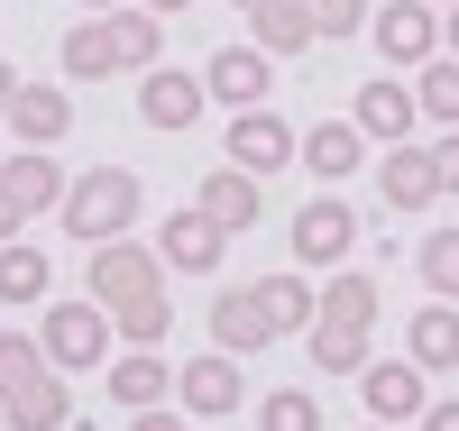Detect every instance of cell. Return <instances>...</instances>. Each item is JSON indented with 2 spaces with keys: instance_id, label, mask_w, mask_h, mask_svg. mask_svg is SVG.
Here are the masks:
<instances>
[{
  "instance_id": "6da1fadb",
  "label": "cell",
  "mask_w": 459,
  "mask_h": 431,
  "mask_svg": "<svg viewBox=\"0 0 459 431\" xmlns=\"http://www.w3.org/2000/svg\"><path fill=\"white\" fill-rule=\"evenodd\" d=\"M83 285L92 303L110 312V331H120L129 349H157L175 331V303H166V257L157 248H138V239H101L92 266H83Z\"/></svg>"
},
{
  "instance_id": "7a4b0ae2",
  "label": "cell",
  "mask_w": 459,
  "mask_h": 431,
  "mask_svg": "<svg viewBox=\"0 0 459 431\" xmlns=\"http://www.w3.org/2000/svg\"><path fill=\"white\" fill-rule=\"evenodd\" d=\"M138 211H147V193H138L129 166H92V175H74V184H65V203H56V220H65L83 248L129 239V220H138Z\"/></svg>"
},
{
  "instance_id": "3957f363",
  "label": "cell",
  "mask_w": 459,
  "mask_h": 431,
  "mask_svg": "<svg viewBox=\"0 0 459 431\" xmlns=\"http://www.w3.org/2000/svg\"><path fill=\"white\" fill-rule=\"evenodd\" d=\"M37 349H47V367H101L110 358V312L101 303H47Z\"/></svg>"
},
{
  "instance_id": "277c9868",
  "label": "cell",
  "mask_w": 459,
  "mask_h": 431,
  "mask_svg": "<svg viewBox=\"0 0 459 431\" xmlns=\"http://www.w3.org/2000/svg\"><path fill=\"white\" fill-rule=\"evenodd\" d=\"M157 257L175 266V276H221V257H230V229H221L203 203H184V211L157 229Z\"/></svg>"
},
{
  "instance_id": "5b68a950",
  "label": "cell",
  "mask_w": 459,
  "mask_h": 431,
  "mask_svg": "<svg viewBox=\"0 0 459 431\" xmlns=\"http://www.w3.org/2000/svg\"><path fill=\"white\" fill-rule=\"evenodd\" d=\"M294 147H303V138L276 120V110H230V166H239V175H257V184H266V175H285V166H294Z\"/></svg>"
},
{
  "instance_id": "8992f818",
  "label": "cell",
  "mask_w": 459,
  "mask_h": 431,
  "mask_svg": "<svg viewBox=\"0 0 459 431\" xmlns=\"http://www.w3.org/2000/svg\"><path fill=\"white\" fill-rule=\"evenodd\" d=\"M368 28H377V56H386L395 73L432 65V47H441V19H432V0H386V10H377Z\"/></svg>"
},
{
  "instance_id": "52a82bcc",
  "label": "cell",
  "mask_w": 459,
  "mask_h": 431,
  "mask_svg": "<svg viewBox=\"0 0 459 431\" xmlns=\"http://www.w3.org/2000/svg\"><path fill=\"white\" fill-rule=\"evenodd\" d=\"M203 92L230 101V110H266V92H276V56H266V47H221L203 65Z\"/></svg>"
},
{
  "instance_id": "ba28073f",
  "label": "cell",
  "mask_w": 459,
  "mask_h": 431,
  "mask_svg": "<svg viewBox=\"0 0 459 431\" xmlns=\"http://www.w3.org/2000/svg\"><path fill=\"white\" fill-rule=\"evenodd\" d=\"M239 358L230 349H212V358H194V367H175V404L194 413V422H221V413H239Z\"/></svg>"
},
{
  "instance_id": "9c48e42d",
  "label": "cell",
  "mask_w": 459,
  "mask_h": 431,
  "mask_svg": "<svg viewBox=\"0 0 459 431\" xmlns=\"http://www.w3.org/2000/svg\"><path fill=\"white\" fill-rule=\"evenodd\" d=\"M203 101H212L203 73H175V65H147V73H138V120H147V129H194Z\"/></svg>"
},
{
  "instance_id": "30bf717a",
  "label": "cell",
  "mask_w": 459,
  "mask_h": 431,
  "mask_svg": "<svg viewBox=\"0 0 459 431\" xmlns=\"http://www.w3.org/2000/svg\"><path fill=\"white\" fill-rule=\"evenodd\" d=\"M350 239H359V220H350L340 193H313V203L294 211V257H303V266H340V257H350Z\"/></svg>"
},
{
  "instance_id": "8fae6325",
  "label": "cell",
  "mask_w": 459,
  "mask_h": 431,
  "mask_svg": "<svg viewBox=\"0 0 459 431\" xmlns=\"http://www.w3.org/2000/svg\"><path fill=\"white\" fill-rule=\"evenodd\" d=\"M377 193H386V211H432L441 203V166H432V147H386V166H377Z\"/></svg>"
},
{
  "instance_id": "7c38bea8",
  "label": "cell",
  "mask_w": 459,
  "mask_h": 431,
  "mask_svg": "<svg viewBox=\"0 0 459 431\" xmlns=\"http://www.w3.org/2000/svg\"><path fill=\"white\" fill-rule=\"evenodd\" d=\"M212 340L230 349V358H257V349H276V322H266L257 285H230V294H212Z\"/></svg>"
},
{
  "instance_id": "4fadbf2b",
  "label": "cell",
  "mask_w": 459,
  "mask_h": 431,
  "mask_svg": "<svg viewBox=\"0 0 459 431\" xmlns=\"http://www.w3.org/2000/svg\"><path fill=\"white\" fill-rule=\"evenodd\" d=\"M359 395H368L377 422H423V367H413V358H368Z\"/></svg>"
},
{
  "instance_id": "5bb4252c",
  "label": "cell",
  "mask_w": 459,
  "mask_h": 431,
  "mask_svg": "<svg viewBox=\"0 0 459 431\" xmlns=\"http://www.w3.org/2000/svg\"><path fill=\"white\" fill-rule=\"evenodd\" d=\"M350 120H359V138H368V147H404L423 110H413V83H395V73H377V83L359 92V110H350Z\"/></svg>"
},
{
  "instance_id": "9a60e30c",
  "label": "cell",
  "mask_w": 459,
  "mask_h": 431,
  "mask_svg": "<svg viewBox=\"0 0 459 431\" xmlns=\"http://www.w3.org/2000/svg\"><path fill=\"white\" fill-rule=\"evenodd\" d=\"M0 120H10V138H19V147H56V138L74 129V101H65V83H19Z\"/></svg>"
},
{
  "instance_id": "2e32d148",
  "label": "cell",
  "mask_w": 459,
  "mask_h": 431,
  "mask_svg": "<svg viewBox=\"0 0 459 431\" xmlns=\"http://www.w3.org/2000/svg\"><path fill=\"white\" fill-rule=\"evenodd\" d=\"M0 184H10V203L37 220V211H56V203H65V184H74V175H56V147H10V156H0Z\"/></svg>"
},
{
  "instance_id": "e0dca14e",
  "label": "cell",
  "mask_w": 459,
  "mask_h": 431,
  "mask_svg": "<svg viewBox=\"0 0 459 431\" xmlns=\"http://www.w3.org/2000/svg\"><path fill=\"white\" fill-rule=\"evenodd\" d=\"M0 422H10V431H65V422H74V395H65V367L28 376L19 395H0Z\"/></svg>"
},
{
  "instance_id": "ac0fdd59",
  "label": "cell",
  "mask_w": 459,
  "mask_h": 431,
  "mask_svg": "<svg viewBox=\"0 0 459 431\" xmlns=\"http://www.w3.org/2000/svg\"><path fill=\"white\" fill-rule=\"evenodd\" d=\"M101 376H110V404H120V413H147V404L175 395V367L157 358V349H129V358H110Z\"/></svg>"
},
{
  "instance_id": "d6986e66",
  "label": "cell",
  "mask_w": 459,
  "mask_h": 431,
  "mask_svg": "<svg viewBox=\"0 0 459 431\" xmlns=\"http://www.w3.org/2000/svg\"><path fill=\"white\" fill-rule=\"evenodd\" d=\"M101 28H110V47H120V73H147V65L166 56V19L147 10V0H138V10H129V0L101 10Z\"/></svg>"
},
{
  "instance_id": "ffe728a7",
  "label": "cell",
  "mask_w": 459,
  "mask_h": 431,
  "mask_svg": "<svg viewBox=\"0 0 459 431\" xmlns=\"http://www.w3.org/2000/svg\"><path fill=\"white\" fill-rule=\"evenodd\" d=\"M404 358L423 367V376H432V367H459V303H441V294H432L423 312H413V331H404Z\"/></svg>"
},
{
  "instance_id": "44dd1931",
  "label": "cell",
  "mask_w": 459,
  "mask_h": 431,
  "mask_svg": "<svg viewBox=\"0 0 459 431\" xmlns=\"http://www.w3.org/2000/svg\"><path fill=\"white\" fill-rule=\"evenodd\" d=\"M248 47H266V56H303V47H322V28H313V10L303 0H257L248 10Z\"/></svg>"
},
{
  "instance_id": "7402d4cb",
  "label": "cell",
  "mask_w": 459,
  "mask_h": 431,
  "mask_svg": "<svg viewBox=\"0 0 459 431\" xmlns=\"http://www.w3.org/2000/svg\"><path fill=\"white\" fill-rule=\"evenodd\" d=\"M303 166H313L322 184H340V175H359V156H368V138H359V120H322V129H303Z\"/></svg>"
},
{
  "instance_id": "603a6c76",
  "label": "cell",
  "mask_w": 459,
  "mask_h": 431,
  "mask_svg": "<svg viewBox=\"0 0 459 431\" xmlns=\"http://www.w3.org/2000/svg\"><path fill=\"white\" fill-rule=\"evenodd\" d=\"M322 331H377V276H359V266H340V276L322 285Z\"/></svg>"
},
{
  "instance_id": "cb8c5ba5",
  "label": "cell",
  "mask_w": 459,
  "mask_h": 431,
  "mask_svg": "<svg viewBox=\"0 0 459 431\" xmlns=\"http://www.w3.org/2000/svg\"><path fill=\"white\" fill-rule=\"evenodd\" d=\"M194 203L221 220V229H257V211H266V193H257V175H239V166H221V175H203V193Z\"/></svg>"
},
{
  "instance_id": "d4e9b609",
  "label": "cell",
  "mask_w": 459,
  "mask_h": 431,
  "mask_svg": "<svg viewBox=\"0 0 459 431\" xmlns=\"http://www.w3.org/2000/svg\"><path fill=\"white\" fill-rule=\"evenodd\" d=\"M56 65L74 73V83H110V73H120V47H110V28H101V19H83V28H65Z\"/></svg>"
},
{
  "instance_id": "484cf974",
  "label": "cell",
  "mask_w": 459,
  "mask_h": 431,
  "mask_svg": "<svg viewBox=\"0 0 459 431\" xmlns=\"http://www.w3.org/2000/svg\"><path fill=\"white\" fill-rule=\"evenodd\" d=\"M257 303H266V322L285 331H313V312H322V285H303V276H257Z\"/></svg>"
},
{
  "instance_id": "4316f807",
  "label": "cell",
  "mask_w": 459,
  "mask_h": 431,
  "mask_svg": "<svg viewBox=\"0 0 459 431\" xmlns=\"http://www.w3.org/2000/svg\"><path fill=\"white\" fill-rule=\"evenodd\" d=\"M47 285H56L47 248H28V239H10V248H0V303H37Z\"/></svg>"
},
{
  "instance_id": "83f0119b",
  "label": "cell",
  "mask_w": 459,
  "mask_h": 431,
  "mask_svg": "<svg viewBox=\"0 0 459 431\" xmlns=\"http://www.w3.org/2000/svg\"><path fill=\"white\" fill-rule=\"evenodd\" d=\"M423 83H413V110L423 120H441V129H459V56H432V65H413Z\"/></svg>"
},
{
  "instance_id": "f1b7e54d",
  "label": "cell",
  "mask_w": 459,
  "mask_h": 431,
  "mask_svg": "<svg viewBox=\"0 0 459 431\" xmlns=\"http://www.w3.org/2000/svg\"><path fill=\"white\" fill-rule=\"evenodd\" d=\"M413 266H423V294L459 303V220H450V229H432V239L413 248Z\"/></svg>"
},
{
  "instance_id": "f546056e",
  "label": "cell",
  "mask_w": 459,
  "mask_h": 431,
  "mask_svg": "<svg viewBox=\"0 0 459 431\" xmlns=\"http://www.w3.org/2000/svg\"><path fill=\"white\" fill-rule=\"evenodd\" d=\"M257 431H322V404L303 395V385H276V395L257 404Z\"/></svg>"
},
{
  "instance_id": "4dcf8cb0",
  "label": "cell",
  "mask_w": 459,
  "mask_h": 431,
  "mask_svg": "<svg viewBox=\"0 0 459 431\" xmlns=\"http://www.w3.org/2000/svg\"><path fill=\"white\" fill-rule=\"evenodd\" d=\"M28 376H47V349L19 340V331H0V395H19Z\"/></svg>"
},
{
  "instance_id": "1f68e13d",
  "label": "cell",
  "mask_w": 459,
  "mask_h": 431,
  "mask_svg": "<svg viewBox=\"0 0 459 431\" xmlns=\"http://www.w3.org/2000/svg\"><path fill=\"white\" fill-rule=\"evenodd\" d=\"M303 10H313L322 37H359V28H368V0H303Z\"/></svg>"
},
{
  "instance_id": "d6a6232c",
  "label": "cell",
  "mask_w": 459,
  "mask_h": 431,
  "mask_svg": "<svg viewBox=\"0 0 459 431\" xmlns=\"http://www.w3.org/2000/svg\"><path fill=\"white\" fill-rule=\"evenodd\" d=\"M432 166H441V193H459V129H441V147H432Z\"/></svg>"
},
{
  "instance_id": "836d02e7",
  "label": "cell",
  "mask_w": 459,
  "mask_h": 431,
  "mask_svg": "<svg viewBox=\"0 0 459 431\" xmlns=\"http://www.w3.org/2000/svg\"><path fill=\"white\" fill-rule=\"evenodd\" d=\"M129 431H184V413L175 404H147V413H129Z\"/></svg>"
},
{
  "instance_id": "e575fe53",
  "label": "cell",
  "mask_w": 459,
  "mask_h": 431,
  "mask_svg": "<svg viewBox=\"0 0 459 431\" xmlns=\"http://www.w3.org/2000/svg\"><path fill=\"white\" fill-rule=\"evenodd\" d=\"M19 229H28V211L10 203V184H0V248H10V239H19Z\"/></svg>"
},
{
  "instance_id": "d590c367",
  "label": "cell",
  "mask_w": 459,
  "mask_h": 431,
  "mask_svg": "<svg viewBox=\"0 0 459 431\" xmlns=\"http://www.w3.org/2000/svg\"><path fill=\"white\" fill-rule=\"evenodd\" d=\"M423 431H459V395L450 404H423Z\"/></svg>"
},
{
  "instance_id": "8d00e7d4",
  "label": "cell",
  "mask_w": 459,
  "mask_h": 431,
  "mask_svg": "<svg viewBox=\"0 0 459 431\" xmlns=\"http://www.w3.org/2000/svg\"><path fill=\"white\" fill-rule=\"evenodd\" d=\"M19 83H28V73H19V65H0V110H10V92H19Z\"/></svg>"
},
{
  "instance_id": "74e56055",
  "label": "cell",
  "mask_w": 459,
  "mask_h": 431,
  "mask_svg": "<svg viewBox=\"0 0 459 431\" xmlns=\"http://www.w3.org/2000/svg\"><path fill=\"white\" fill-rule=\"evenodd\" d=\"M147 10H157V19H175V10H194V0H147Z\"/></svg>"
},
{
  "instance_id": "f35d334b",
  "label": "cell",
  "mask_w": 459,
  "mask_h": 431,
  "mask_svg": "<svg viewBox=\"0 0 459 431\" xmlns=\"http://www.w3.org/2000/svg\"><path fill=\"white\" fill-rule=\"evenodd\" d=\"M441 37H450V56H459V10H450V19H441Z\"/></svg>"
},
{
  "instance_id": "ab89813d",
  "label": "cell",
  "mask_w": 459,
  "mask_h": 431,
  "mask_svg": "<svg viewBox=\"0 0 459 431\" xmlns=\"http://www.w3.org/2000/svg\"><path fill=\"white\" fill-rule=\"evenodd\" d=\"M92 10H120V0H92Z\"/></svg>"
},
{
  "instance_id": "60d3db41",
  "label": "cell",
  "mask_w": 459,
  "mask_h": 431,
  "mask_svg": "<svg viewBox=\"0 0 459 431\" xmlns=\"http://www.w3.org/2000/svg\"><path fill=\"white\" fill-rule=\"evenodd\" d=\"M368 431H395V422H368Z\"/></svg>"
},
{
  "instance_id": "b9f144b4",
  "label": "cell",
  "mask_w": 459,
  "mask_h": 431,
  "mask_svg": "<svg viewBox=\"0 0 459 431\" xmlns=\"http://www.w3.org/2000/svg\"><path fill=\"white\" fill-rule=\"evenodd\" d=\"M239 10H257V0H239Z\"/></svg>"
}]
</instances>
